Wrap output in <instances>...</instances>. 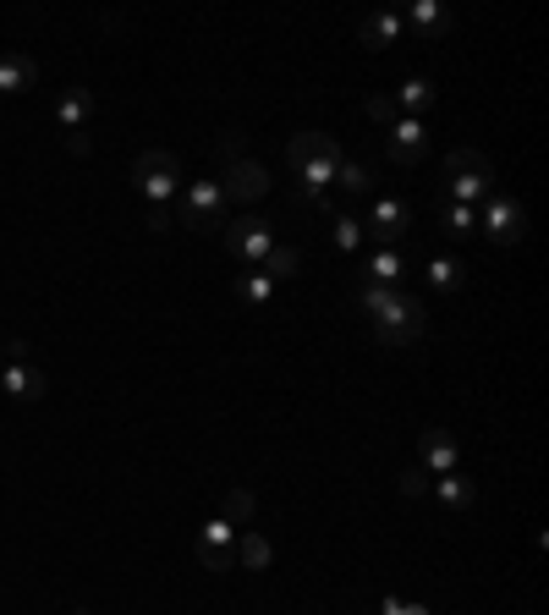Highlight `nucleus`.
Wrapping results in <instances>:
<instances>
[{"label":"nucleus","mask_w":549,"mask_h":615,"mask_svg":"<svg viewBox=\"0 0 549 615\" xmlns=\"http://www.w3.org/2000/svg\"><path fill=\"white\" fill-rule=\"evenodd\" d=\"M357 303H362V313H369V324L385 346H418L429 335V308L418 297H407L401 286H362Z\"/></svg>","instance_id":"f257e3e1"},{"label":"nucleus","mask_w":549,"mask_h":615,"mask_svg":"<svg viewBox=\"0 0 549 615\" xmlns=\"http://www.w3.org/2000/svg\"><path fill=\"white\" fill-rule=\"evenodd\" d=\"M286 159H292V170L303 176V188H319V193H324V188L335 182V170H341L346 154H341V143H335L330 132H314V127H308V132H297V138L286 143Z\"/></svg>","instance_id":"f03ea898"},{"label":"nucleus","mask_w":549,"mask_h":615,"mask_svg":"<svg viewBox=\"0 0 549 615\" xmlns=\"http://www.w3.org/2000/svg\"><path fill=\"white\" fill-rule=\"evenodd\" d=\"M132 176H138V188H143L149 204H170L176 176H181V159H176L170 149H143V154L132 159Z\"/></svg>","instance_id":"7ed1b4c3"},{"label":"nucleus","mask_w":549,"mask_h":615,"mask_svg":"<svg viewBox=\"0 0 549 615\" xmlns=\"http://www.w3.org/2000/svg\"><path fill=\"white\" fill-rule=\"evenodd\" d=\"M220 209H226V193H220L215 176H204V182H193V188H188V198H181V209H176L170 220H181L188 231H215V226H226V220H220Z\"/></svg>","instance_id":"20e7f679"},{"label":"nucleus","mask_w":549,"mask_h":615,"mask_svg":"<svg viewBox=\"0 0 549 615\" xmlns=\"http://www.w3.org/2000/svg\"><path fill=\"white\" fill-rule=\"evenodd\" d=\"M478 226H484V236H489L495 247H516V242L527 236V209H522L516 198L495 193V198H489V209L478 215Z\"/></svg>","instance_id":"39448f33"},{"label":"nucleus","mask_w":549,"mask_h":615,"mask_svg":"<svg viewBox=\"0 0 549 615\" xmlns=\"http://www.w3.org/2000/svg\"><path fill=\"white\" fill-rule=\"evenodd\" d=\"M274 247V231L269 220L258 215H242V220H226V253L242 258V264H264V253Z\"/></svg>","instance_id":"423d86ee"},{"label":"nucleus","mask_w":549,"mask_h":615,"mask_svg":"<svg viewBox=\"0 0 549 615\" xmlns=\"http://www.w3.org/2000/svg\"><path fill=\"white\" fill-rule=\"evenodd\" d=\"M220 193L231 198V204H258L264 193H269V170L258 165V159H237V165H226V176H220Z\"/></svg>","instance_id":"0eeeda50"},{"label":"nucleus","mask_w":549,"mask_h":615,"mask_svg":"<svg viewBox=\"0 0 549 615\" xmlns=\"http://www.w3.org/2000/svg\"><path fill=\"white\" fill-rule=\"evenodd\" d=\"M199 561L209 566V572H237V527L231 522H204L199 527Z\"/></svg>","instance_id":"6e6552de"},{"label":"nucleus","mask_w":549,"mask_h":615,"mask_svg":"<svg viewBox=\"0 0 549 615\" xmlns=\"http://www.w3.org/2000/svg\"><path fill=\"white\" fill-rule=\"evenodd\" d=\"M369 236L380 242V247H396L407 231H412V209L401 204V198H374V209H369Z\"/></svg>","instance_id":"1a4fd4ad"},{"label":"nucleus","mask_w":549,"mask_h":615,"mask_svg":"<svg viewBox=\"0 0 549 615\" xmlns=\"http://www.w3.org/2000/svg\"><path fill=\"white\" fill-rule=\"evenodd\" d=\"M456 462H462L456 434H450V428H423V439H418V467L434 473V478H445V473H456Z\"/></svg>","instance_id":"9d476101"},{"label":"nucleus","mask_w":549,"mask_h":615,"mask_svg":"<svg viewBox=\"0 0 549 615\" xmlns=\"http://www.w3.org/2000/svg\"><path fill=\"white\" fill-rule=\"evenodd\" d=\"M423 149H429V127H423V121H412V116H401V121L391 127L385 154H391L401 170H412V165H423Z\"/></svg>","instance_id":"9b49d317"},{"label":"nucleus","mask_w":549,"mask_h":615,"mask_svg":"<svg viewBox=\"0 0 549 615\" xmlns=\"http://www.w3.org/2000/svg\"><path fill=\"white\" fill-rule=\"evenodd\" d=\"M0 390H7L12 401H39L50 390V380H44L39 363H0Z\"/></svg>","instance_id":"f8f14e48"},{"label":"nucleus","mask_w":549,"mask_h":615,"mask_svg":"<svg viewBox=\"0 0 549 615\" xmlns=\"http://www.w3.org/2000/svg\"><path fill=\"white\" fill-rule=\"evenodd\" d=\"M445 176H450V182H484V188H495V165L478 149H450L445 154Z\"/></svg>","instance_id":"ddd939ff"},{"label":"nucleus","mask_w":549,"mask_h":615,"mask_svg":"<svg viewBox=\"0 0 549 615\" xmlns=\"http://www.w3.org/2000/svg\"><path fill=\"white\" fill-rule=\"evenodd\" d=\"M39 82V61L23 55V50H7L0 55V94H23V88Z\"/></svg>","instance_id":"4468645a"},{"label":"nucleus","mask_w":549,"mask_h":615,"mask_svg":"<svg viewBox=\"0 0 549 615\" xmlns=\"http://www.w3.org/2000/svg\"><path fill=\"white\" fill-rule=\"evenodd\" d=\"M88 116H94V94H88V88H66V94L55 100V121H61V132H82Z\"/></svg>","instance_id":"2eb2a0df"},{"label":"nucleus","mask_w":549,"mask_h":615,"mask_svg":"<svg viewBox=\"0 0 549 615\" xmlns=\"http://www.w3.org/2000/svg\"><path fill=\"white\" fill-rule=\"evenodd\" d=\"M407 23L423 34V39H445L456 23H450V12L439 7V0H412V12H407Z\"/></svg>","instance_id":"dca6fc26"},{"label":"nucleus","mask_w":549,"mask_h":615,"mask_svg":"<svg viewBox=\"0 0 549 615\" xmlns=\"http://www.w3.org/2000/svg\"><path fill=\"white\" fill-rule=\"evenodd\" d=\"M357 39L369 44V50H385V44L401 39V17H396V12H374V17H362V23H357Z\"/></svg>","instance_id":"f3484780"},{"label":"nucleus","mask_w":549,"mask_h":615,"mask_svg":"<svg viewBox=\"0 0 549 615\" xmlns=\"http://www.w3.org/2000/svg\"><path fill=\"white\" fill-rule=\"evenodd\" d=\"M264 276H269V281H297V276H303V247L274 242V247L264 253Z\"/></svg>","instance_id":"a211bd4d"},{"label":"nucleus","mask_w":549,"mask_h":615,"mask_svg":"<svg viewBox=\"0 0 549 615\" xmlns=\"http://www.w3.org/2000/svg\"><path fill=\"white\" fill-rule=\"evenodd\" d=\"M429 489H434L450 511H473V505H478V489H473L462 473H445V478H439V484H429Z\"/></svg>","instance_id":"6ab92c4d"},{"label":"nucleus","mask_w":549,"mask_h":615,"mask_svg":"<svg viewBox=\"0 0 549 615\" xmlns=\"http://www.w3.org/2000/svg\"><path fill=\"white\" fill-rule=\"evenodd\" d=\"M429 286H434L439 297H456V286H462V258H450V253L429 258Z\"/></svg>","instance_id":"aec40b11"},{"label":"nucleus","mask_w":549,"mask_h":615,"mask_svg":"<svg viewBox=\"0 0 549 615\" xmlns=\"http://www.w3.org/2000/svg\"><path fill=\"white\" fill-rule=\"evenodd\" d=\"M429 105H434V82H429V77L401 82V94H396V111H401V116H412V121H418Z\"/></svg>","instance_id":"412c9836"},{"label":"nucleus","mask_w":549,"mask_h":615,"mask_svg":"<svg viewBox=\"0 0 549 615\" xmlns=\"http://www.w3.org/2000/svg\"><path fill=\"white\" fill-rule=\"evenodd\" d=\"M434 220L450 231V236H473V226H478V209H468V204H450V198H439L434 204Z\"/></svg>","instance_id":"4be33fe9"},{"label":"nucleus","mask_w":549,"mask_h":615,"mask_svg":"<svg viewBox=\"0 0 549 615\" xmlns=\"http://www.w3.org/2000/svg\"><path fill=\"white\" fill-rule=\"evenodd\" d=\"M237 566H247V572H269L274 566V550H269V539L264 534H242V544H237Z\"/></svg>","instance_id":"5701e85b"},{"label":"nucleus","mask_w":549,"mask_h":615,"mask_svg":"<svg viewBox=\"0 0 549 615\" xmlns=\"http://www.w3.org/2000/svg\"><path fill=\"white\" fill-rule=\"evenodd\" d=\"M253 516H258L253 489H226V500H220V522H231V527H253Z\"/></svg>","instance_id":"b1692460"},{"label":"nucleus","mask_w":549,"mask_h":615,"mask_svg":"<svg viewBox=\"0 0 549 615\" xmlns=\"http://www.w3.org/2000/svg\"><path fill=\"white\" fill-rule=\"evenodd\" d=\"M401 281V253L396 247H380L369 258V286H396Z\"/></svg>","instance_id":"393cba45"},{"label":"nucleus","mask_w":549,"mask_h":615,"mask_svg":"<svg viewBox=\"0 0 549 615\" xmlns=\"http://www.w3.org/2000/svg\"><path fill=\"white\" fill-rule=\"evenodd\" d=\"M237 297L253 303V308H264V303L274 297V281H269L264 270H247V276H237Z\"/></svg>","instance_id":"a878e982"},{"label":"nucleus","mask_w":549,"mask_h":615,"mask_svg":"<svg viewBox=\"0 0 549 615\" xmlns=\"http://www.w3.org/2000/svg\"><path fill=\"white\" fill-rule=\"evenodd\" d=\"M335 182H341V188H352V193H369V188H374V170L362 165V159H341Z\"/></svg>","instance_id":"bb28decb"},{"label":"nucleus","mask_w":549,"mask_h":615,"mask_svg":"<svg viewBox=\"0 0 549 615\" xmlns=\"http://www.w3.org/2000/svg\"><path fill=\"white\" fill-rule=\"evenodd\" d=\"M362 111H369V121H380L385 132H391V127L401 121V111H396V100H391V94H374V100H369V105H362Z\"/></svg>","instance_id":"cd10ccee"},{"label":"nucleus","mask_w":549,"mask_h":615,"mask_svg":"<svg viewBox=\"0 0 549 615\" xmlns=\"http://www.w3.org/2000/svg\"><path fill=\"white\" fill-rule=\"evenodd\" d=\"M215 159H220V165H237V159H247V149H242V132H220V143H215Z\"/></svg>","instance_id":"c85d7f7f"},{"label":"nucleus","mask_w":549,"mask_h":615,"mask_svg":"<svg viewBox=\"0 0 549 615\" xmlns=\"http://www.w3.org/2000/svg\"><path fill=\"white\" fill-rule=\"evenodd\" d=\"M357 242H362V226H357L352 215H341V220H335V247H341V253H352Z\"/></svg>","instance_id":"c756f323"},{"label":"nucleus","mask_w":549,"mask_h":615,"mask_svg":"<svg viewBox=\"0 0 549 615\" xmlns=\"http://www.w3.org/2000/svg\"><path fill=\"white\" fill-rule=\"evenodd\" d=\"M396 484H401V495H407V500H418V495H429V473H423V467H407V473H401Z\"/></svg>","instance_id":"7c9ffc66"},{"label":"nucleus","mask_w":549,"mask_h":615,"mask_svg":"<svg viewBox=\"0 0 549 615\" xmlns=\"http://www.w3.org/2000/svg\"><path fill=\"white\" fill-rule=\"evenodd\" d=\"M380 615H429V604H401V599H385Z\"/></svg>","instance_id":"2f4dec72"},{"label":"nucleus","mask_w":549,"mask_h":615,"mask_svg":"<svg viewBox=\"0 0 549 615\" xmlns=\"http://www.w3.org/2000/svg\"><path fill=\"white\" fill-rule=\"evenodd\" d=\"M7 363H34V346L28 341H12L7 346Z\"/></svg>","instance_id":"473e14b6"},{"label":"nucleus","mask_w":549,"mask_h":615,"mask_svg":"<svg viewBox=\"0 0 549 615\" xmlns=\"http://www.w3.org/2000/svg\"><path fill=\"white\" fill-rule=\"evenodd\" d=\"M170 226V204H149V231H165Z\"/></svg>","instance_id":"72a5a7b5"},{"label":"nucleus","mask_w":549,"mask_h":615,"mask_svg":"<svg viewBox=\"0 0 549 615\" xmlns=\"http://www.w3.org/2000/svg\"><path fill=\"white\" fill-rule=\"evenodd\" d=\"M88 149H94V143H88V132H66V154H77V159H82Z\"/></svg>","instance_id":"f704fd0d"},{"label":"nucleus","mask_w":549,"mask_h":615,"mask_svg":"<svg viewBox=\"0 0 549 615\" xmlns=\"http://www.w3.org/2000/svg\"><path fill=\"white\" fill-rule=\"evenodd\" d=\"M297 198H303V204H314V209H324V215H330V198H324V193H319V188H303V193H297Z\"/></svg>","instance_id":"c9c22d12"},{"label":"nucleus","mask_w":549,"mask_h":615,"mask_svg":"<svg viewBox=\"0 0 549 615\" xmlns=\"http://www.w3.org/2000/svg\"><path fill=\"white\" fill-rule=\"evenodd\" d=\"M72 615H94V610H82V604H77V610H72Z\"/></svg>","instance_id":"e433bc0d"},{"label":"nucleus","mask_w":549,"mask_h":615,"mask_svg":"<svg viewBox=\"0 0 549 615\" xmlns=\"http://www.w3.org/2000/svg\"><path fill=\"white\" fill-rule=\"evenodd\" d=\"M0 363H7V346H0Z\"/></svg>","instance_id":"4c0bfd02"}]
</instances>
